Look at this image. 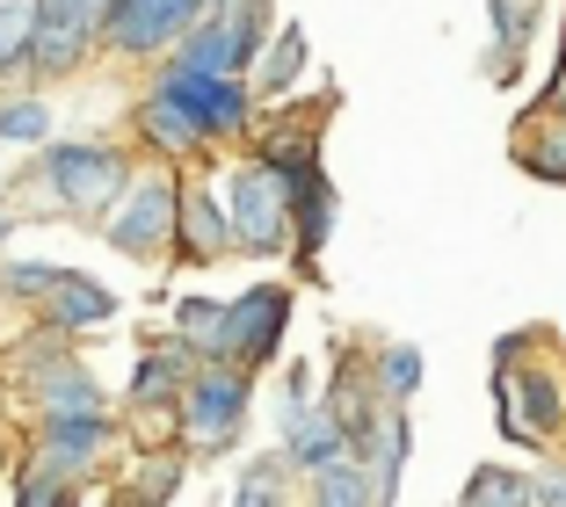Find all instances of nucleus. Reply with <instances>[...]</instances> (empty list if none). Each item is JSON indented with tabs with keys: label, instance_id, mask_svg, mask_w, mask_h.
Listing matches in <instances>:
<instances>
[{
	"label": "nucleus",
	"instance_id": "30",
	"mask_svg": "<svg viewBox=\"0 0 566 507\" xmlns=\"http://www.w3.org/2000/svg\"><path fill=\"white\" fill-rule=\"evenodd\" d=\"M51 276H59V262H0V297L30 311L36 297L51 291Z\"/></svg>",
	"mask_w": 566,
	"mask_h": 507
},
{
	"label": "nucleus",
	"instance_id": "32",
	"mask_svg": "<svg viewBox=\"0 0 566 507\" xmlns=\"http://www.w3.org/2000/svg\"><path fill=\"white\" fill-rule=\"evenodd\" d=\"M523 356H537V327H516V334H501L494 341V362H486V377H509Z\"/></svg>",
	"mask_w": 566,
	"mask_h": 507
},
{
	"label": "nucleus",
	"instance_id": "31",
	"mask_svg": "<svg viewBox=\"0 0 566 507\" xmlns=\"http://www.w3.org/2000/svg\"><path fill=\"white\" fill-rule=\"evenodd\" d=\"M523 486H531V507H566V464H531L523 472Z\"/></svg>",
	"mask_w": 566,
	"mask_h": 507
},
{
	"label": "nucleus",
	"instance_id": "1",
	"mask_svg": "<svg viewBox=\"0 0 566 507\" xmlns=\"http://www.w3.org/2000/svg\"><path fill=\"white\" fill-rule=\"evenodd\" d=\"M132 146L117 138H59V146L36 152V167L22 175L36 203L51 218H73V225H102V211L117 203V189L132 181Z\"/></svg>",
	"mask_w": 566,
	"mask_h": 507
},
{
	"label": "nucleus",
	"instance_id": "17",
	"mask_svg": "<svg viewBox=\"0 0 566 507\" xmlns=\"http://www.w3.org/2000/svg\"><path fill=\"white\" fill-rule=\"evenodd\" d=\"M537 22H545V0H486V30H494V51H486V81L509 87L523 73L537 44Z\"/></svg>",
	"mask_w": 566,
	"mask_h": 507
},
{
	"label": "nucleus",
	"instance_id": "29",
	"mask_svg": "<svg viewBox=\"0 0 566 507\" xmlns=\"http://www.w3.org/2000/svg\"><path fill=\"white\" fill-rule=\"evenodd\" d=\"M15 507H81V486L44 472V464H30V457H15Z\"/></svg>",
	"mask_w": 566,
	"mask_h": 507
},
{
	"label": "nucleus",
	"instance_id": "16",
	"mask_svg": "<svg viewBox=\"0 0 566 507\" xmlns=\"http://www.w3.org/2000/svg\"><path fill=\"white\" fill-rule=\"evenodd\" d=\"M509 160H516L531 181L566 189V116L545 109V102H531V109L516 116V131H509Z\"/></svg>",
	"mask_w": 566,
	"mask_h": 507
},
{
	"label": "nucleus",
	"instance_id": "3",
	"mask_svg": "<svg viewBox=\"0 0 566 507\" xmlns=\"http://www.w3.org/2000/svg\"><path fill=\"white\" fill-rule=\"evenodd\" d=\"M146 87L160 102H175L211 152H240L254 138V124H262V102L248 95V81H226V73H197V66L160 59V66H146Z\"/></svg>",
	"mask_w": 566,
	"mask_h": 507
},
{
	"label": "nucleus",
	"instance_id": "35",
	"mask_svg": "<svg viewBox=\"0 0 566 507\" xmlns=\"http://www.w3.org/2000/svg\"><path fill=\"white\" fill-rule=\"evenodd\" d=\"M15 225H22V218H15V203L0 197V246H8V232H15Z\"/></svg>",
	"mask_w": 566,
	"mask_h": 507
},
{
	"label": "nucleus",
	"instance_id": "14",
	"mask_svg": "<svg viewBox=\"0 0 566 507\" xmlns=\"http://www.w3.org/2000/svg\"><path fill=\"white\" fill-rule=\"evenodd\" d=\"M276 457L291 478H313L319 464L349 457V435L334 427V413L319 406V399H305V406H276Z\"/></svg>",
	"mask_w": 566,
	"mask_h": 507
},
{
	"label": "nucleus",
	"instance_id": "2",
	"mask_svg": "<svg viewBox=\"0 0 566 507\" xmlns=\"http://www.w3.org/2000/svg\"><path fill=\"white\" fill-rule=\"evenodd\" d=\"M254 413V377L233 370V362H197L175 392V450L182 457H226L240 450Z\"/></svg>",
	"mask_w": 566,
	"mask_h": 507
},
{
	"label": "nucleus",
	"instance_id": "9",
	"mask_svg": "<svg viewBox=\"0 0 566 507\" xmlns=\"http://www.w3.org/2000/svg\"><path fill=\"white\" fill-rule=\"evenodd\" d=\"M117 450H124V427L109 421V413H66V421H36L22 457L59 472V478H73V486H87Z\"/></svg>",
	"mask_w": 566,
	"mask_h": 507
},
{
	"label": "nucleus",
	"instance_id": "20",
	"mask_svg": "<svg viewBox=\"0 0 566 507\" xmlns=\"http://www.w3.org/2000/svg\"><path fill=\"white\" fill-rule=\"evenodd\" d=\"M407 457H415V413L407 406H385L378 435L356 450V464L370 472V486H378V507L400 500V478H407Z\"/></svg>",
	"mask_w": 566,
	"mask_h": 507
},
{
	"label": "nucleus",
	"instance_id": "18",
	"mask_svg": "<svg viewBox=\"0 0 566 507\" xmlns=\"http://www.w3.org/2000/svg\"><path fill=\"white\" fill-rule=\"evenodd\" d=\"M305 66H313L305 30H298V22H276V30H269V44L254 51V66H248V95L262 102V109H276V102L305 81Z\"/></svg>",
	"mask_w": 566,
	"mask_h": 507
},
{
	"label": "nucleus",
	"instance_id": "7",
	"mask_svg": "<svg viewBox=\"0 0 566 507\" xmlns=\"http://www.w3.org/2000/svg\"><path fill=\"white\" fill-rule=\"evenodd\" d=\"M494 392V421L516 450H552L566 435V377L552 356H523L509 377H486Z\"/></svg>",
	"mask_w": 566,
	"mask_h": 507
},
{
	"label": "nucleus",
	"instance_id": "19",
	"mask_svg": "<svg viewBox=\"0 0 566 507\" xmlns=\"http://www.w3.org/2000/svg\"><path fill=\"white\" fill-rule=\"evenodd\" d=\"M189 370H197V356H189L175 334H167V341H153L146 356H138L132 384H124V413H175V392H182Z\"/></svg>",
	"mask_w": 566,
	"mask_h": 507
},
{
	"label": "nucleus",
	"instance_id": "8",
	"mask_svg": "<svg viewBox=\"0 0 566 507\" xmlns=\"http://www.w3.org/2000/svg\"><path fill=\"white\" fill-rule=\"evenodd\" d=\"M291 334V283H248L240 297H226V362L248 377H262L283 356Z\"/></svg>",
	"mask_w": 566,
	"mask_h": 507
},
{
	"label": "nucleus",
	"instance_id": "33",
	"mask_svg": "<svg viewBox=\"0 0 566 507\" xmlns=\"http://www.w3.org/2000/svg\"><path fill=\"white\" fill-rule=\"evenodd\" d=\"M36 15H66V22H87V30H102L109 0H36Z\"/></svg>",
	"mask_w": 566,
	"mask_h": 507
},
{
	"label": "nucleus",
	"instance_id": "26",
	"mask_svg": "<svg viewBox=\"0 0 566 507\" xmlns=\"http://www.w3.org/2000/svg\"><path fill=\"white\" fill-rule=\"evenodd\" d=\"M233 507H298V493H291V472H283L276 450H262V457H254L248 472H240Z\"/></svg>",
	"mask_w": 566,
	"mask_h": 507
},
{
	"label": "nucleus",
	"instance_id": "28",
	"mask_svg": "<svg viewBox=\"0 0 566 507\" xmlns=\"http://www.w3.org/2000/svg\"><path fill=\"white\" fill-rule=\"evenodd\" d=\"M458 507H531V486H523L516 464H480L458 493Z\"/></svg>",
	"mask_w": 566,
	"mask_h": 507
},
{
	"label": "nucleus",
	"instance_id": "6",
	"mask_svg": "<svg viewBox=\"0 0 566 507\" xmlns=\"http://www.w3.org/2000/svg\"><path fill=\"white\" fill-rule=\"evenodd\" d=\"M218 0H109V15L95 30V59L117 66H160L167 51L182 44Z\"/></svg>",
	"mask_w": 566,
	"mask_h": 507
},
{
	"label": "nucleus",
	"instance_id": "12",
	"mask_svg": "<svg viewBox=\"0 0 566 507\" xmlns=\"http://www.w3.org/2000/svg\"><path fill=\"white\" fill-rule=\"evenodd\" d=\"M30 319L44 334H59V341H81V334H95V327H109V319H117V291H109V283H95V276H81V268H59V276H51V291L30 305Z\"/></svg>",
	"mask_w": 566,
	"mask_h": 507
},
{
	"label": "nucleus",
	"instance_id": "34",
	"mask_svg": "<svg viewBox=\"0 0 566 507\" xmlns=\"http://www.w3.org/2000/svg\"><path fill=\"white\" fill-rule=\"evenodd\" d=\"M537 102L566 116V22H559V44H552V81H545V95H537Z\"/></svg>",
	"mask_w": 566,
	"mask_h": 507
},
{
	"label": "nucleus",
	"instance_id": "21",
	"mask_svg": "<svg viewBox=\"0 0 566 507\" xmlns=\"http://www.w3.org/2000/svg\"><path fill=\"white\" fill-rule=\"evenodd\" d=\"M189 478V457L182 450H132L117 472V507H167Z\"/></svg>",
	"mask_w": 566,
	"mask_h": 507
},
{
	"label": "nucleus",
	"instance_id": "24",
	"mask_svg": "<svg viewBox=\"0 0 566 507\" xmlns=\"http://www.w3.org/2000/svg\"><path fill=\"white\" fill-rule=\"evenodd\" d=\"M305 500L313 507H378V486H370V472L356 457H334L305 478Z\"/></svg>",
	"mask_w": 566,
	"mask_h": 507
},
{
	"label": "nucleus",
	"instance_id": "11",
	"mask_svg": "<svg viewBox=\"0 0 566 507\" xmlns=\"http://www.w3.org/2000/svg\"><path fill=\"white\" fill-rule=\"evenodd\" d=\"M319 406L334 413V427L349 435V457L364 450L370 435H378V421H385V399H378V377H370V348H334V362H327V392H319Z\"/></svg>",
	"mask_w": 566,
	"mask_h": 507
},
{
	"label": "nucleus",
	"instance_id": "10",
	"mask_svg": "<svg viewBox=\"0 0 566 507\" xmlns=\"http://www.w3.org/2000/svg\"><path fill=\"white\" fill-rule=\"evenodd\" d=\"M233 254V232H226V203H218V181L203 167H189L182 189H175V254L167 262L182 268H218Z\"/></svg>",
	"mask_w": 566,
	"mask_h": 507
},
{
	"label": "nucleus",
	"instance_id": "23",
	"mask_svg": "<svg viewBox=\"0 0 566 507\" xmlns=\"http://www.w3.org/2000/svg\"><path fill=\"white\" fill-rule=\"evenodd\" d=\"M421 348L415 341H370V377H378V399L385 406H415L421 392Z\"/></svg>",
	"mask_w": 566,
	"mask_h": 507
},
{
	"label": "nucleus",
	"instance_id": "15",
	"mask_svg": "<svg viewBox=\"0 0 566 507\" xmlns=\"http://www.w3.org/2000/svg\"><path fill=\"white\" fill-rule=\"evenodd\" d=\"M95 66V30L87 22H66V15H36L30 30V73L22 81L51 87V81H73V73Z\"/></svg>",
	"mask_w": 566,
	"mask_h": 507
},
{
	"label": "nucleus",
	"instance_id": "13",
	"mask_svg": "<svg viewBox=\"0 0 566 507\" xmlns=\"http://www.w3.org/2000/svg\"><path fill=\"white\" fill-rule=\"evenodd\" d=\"M132 138H138V152H146V160L175 167V175H189V167H211V160H218V152L197 138V124H189L175 102H160L153 87H138V95H132Z\"/></svg>",
	"mask_w": 566,
	"mask_h": 507
},
{
	"label": "nucleus",
	"instance_id": "36",
	"mask_svg": "<svg viewBox=\"0 0 566 507\" xmlns=\"http://www.w3.org/2000/svg\"><path fill=\"white\" fill-rule=\"evenodd\" d=\"M298 507H313V500H298Z\"/></svg>",
	"mask_w": 566,
	"mask_h": 507
},
{
	"label": "nucleus",
	"instance_id": "5",
	"mask_svg": "<svg viewBox=\"0 0 566 507\" xmlns=\"http://www.w3.org/2000/svg\"><path fill=\"white\" fill-rule=\"evenodd\" d=\"M218 203H226L233 254H248V262H283V254H291V189H283L254 152H240V160L226 167Z\"/></svg>",
	"mask_w": 566,
	"mask_h": 507
},
{
	"label": "nucleus",
	"instance_id": "27",
	"mask_svg": "<svg viewBox=\"0 0 566 507\" xmlns=\"http://www.w3.org/2000/svg\"><path fill=\"white\" fill-rule=\"evenodd\" d=\"M30 30H36V0H0V87L30 73Z\"/></svg>",
	"mask_w": 566,
	"mask_h": 507
},
{
	"label": "nucleus",
	"instance_id": "22",
	"mask_svg": "<svg viewBox=\"0 0 566 507\" xmlns=\"http://www.w3.org/2000/svg\"><path fill=\"white\" fill-rule=\"evenodd\" d=\"M175 341L197 362H226V297H175Z\"/></svg>",
	"mask_w": 566,
	"mask_h": 507
},
{
	"label": "nucleus",
	"instance_id": "25",
	"mask_svg": "<svg viewBox=\"0 0 566 507\" xmlns=\"http://www.w3.org/2000/svg\"><path fill=\"white\" fill-rule=\"evenodd\" d=\"M0 146H51V102L36 87L0 95Z\"/></svg>",
	"mask_w": 566,
	"mask_h": 507
},
{
	"label": "nucleus",
	"instance_id": "4",
	"mask_svg": "<svg viewBox=\"0 0 566 507\" xmlns=\"http://www.w3.org/2000/svg\"><path fill=\"white\" fill-rule=\"evenodd\" d=\"M175 189H182V175L160 160L132 167V181L117 189V203L102 211V240L117 246L124 262H167L175 254Z\"/></svg>",
	"mask_w": 566,
	"mask_h": 507
}]
</instances>
